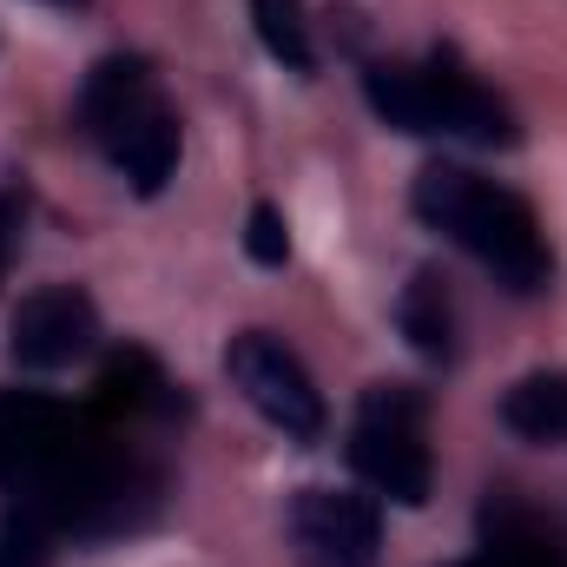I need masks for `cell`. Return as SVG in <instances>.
I'll use <instances>...</instances> for the list:
<instances>
[{"label":"cell","instance_id":"cell-1","mask_svg":"<svg viewBox=\"0 0 567 567\" xmlns=\"http://www.w3.org/2000/svg\"><path fill=\"white\" fill-rule=\"evenodd\" d=\"M410 205H416V218H423L429 231H442L449 245H462L502 290H515V297H542L548 290L555 258H548V245L535 231V212L515 192H502L495 178L435 158V165L416 172Z\"/></svg>","mask_w":567,"mask_h":567},{"label":"cell","instance_id":"cell-2","mask_svg":"<svg viewBox=\"0 0 567 567\" xmlns=\"http://www.w3.org/2000/svg\"><path fill=\"white\" fill-rule=\"evenodd\" d=\"M363 100L377 120L416 140H468V145H515L522 126L502 93H488L455 53L429 60H370L363 66Z\"/></svg>","mask_w":567,"mask_h":567},{"label":"cell","instance_id":"cell-3","mask_svg":"<svg viewBox=\"0 0 567 567\" xmlns=\"http://www.w3.org/2000/svg\"><path fill=\"white\" fill-rule=\"evenodd\" d=\"M80 126L113 158V172L152 198L178 172V113L140 53H106L80 86Z\"/></svg>","mask_w":567,"mask_h":567},{"label":"cell","instance_id":"cell-4","mask_svg":"<svg viewBox=\"0 0 567 567\" xmlns=\"http://www.w3.org/2000/svg\"><path fill=\"white\" fill-rule=\"evenodd\" d=\"M350 468L403 502V508H423L429 488H435V455H429V410L410 383H370L357 416H350Z\"/></svg>","mask_w":567,"mask_h":567},{"label":"cell","instance_id":"cell-5","mask_svg":"<svg viewBox=\"0 0 567 567\" xmlns=\"http://www.w3.org/2000/svg\"><path fill=\"white\" fill-rule=\"evenodd\" d=\"M225 377L238 383V396L265 416L271 429H284L290 442H323L330 410H323V390L310 383L303 357L271 337V330H238L225 343Z\"/></svg>","mask_w":567,"mask_h":567},{"label":"cell","instance_id":"cell-6","mask_svg":"<svg viewBox=\"0 0 567 567\" xmlns=\"http://www.w3.org/2000/svg\"><path fill=\"white\" fill-rule=\"evenodd\" d=\"M290 542L303 567H377L383 515L357 488H303L290 502Z\"/></svg>","mask_w":567,"mask_h":567},{"label":"cell","instance_id":"cell-7","mask_svg":"<svg viewBox=\"0 0 567 567\" xmlns=\"http://www.w3.org/2000/svg\"><path fill=\"white\" fill-rule=\"evenodd\" d=\"M100 343V310L80 284H40L13 310V363L20 370H66Z\"/></svg>","mask_w":567,"mask_h":567},{"label":"cell","instance_id":"cell-8","mask_svg":"<svg viewBox=\"0 0 567 567\" xmlns=\"http://www.w3.org/2000/svg\"><path fill=\"white\" fill-rule=\"evenodd\" d=\"M396 330L410 337V350H416L423 363H455V357H462V317H455V290H449V278H442L435 265L410 271L403 297H396Z\"/></svg>","mask_w":567,"mask_h":567},{"label":"cell","instance_id":"cell-9","mask_svg":"<svg viewBox=\"0 0 567 567\" xmlns=\"http://www.w3.org/2000/svg\"><path fill=\"white\" fill-rule=\"evenodd\" d=\"M502 429L535 449H567V370H528L522 383H508Z\"/></svg>","mask_w":567,"mask_h":567},{"label":"cell","instance_id":"cell-10","mask_svg":"<svg viewBox=\"0 0 567 567\" xmlns=\"http://www.w3.org/2000/svg\"><path fill=\"white\" fill-rule=\"evenodd\" d=\"M258 40L271 47V60H284L290 73H317V40H310V7L303 0H251Z\"/></svg>","mask_w":567,"mask_h":567},{"label":"cell","instance_id":"cell-11","mask_svg":"<svg viewBox=\"0 0 567 567\" xmlns=\"http://www.w3.org/2000/svg\"><path fill=\"white\" fill-rule=\"evenodd\" d=\"M0 567H53V528L27 508H7L0 522Z\"/></svg>","mask_w":567,"mask_h":567},{"label":"cell","instance_id":"cell-12","mask_svg":"<svg viewBox=\"0 0 567 567\" xmlns=\"http://www.w3.org/2000/svg\"><path fill=\"white\" fill-rule=\"evenodd\" d=\"M245 251L258 258V265H284L290 258V238H284V218L271 205H258L251 212V231H245Z\"/></svg>","mask_w":567,"mask_h":567}]
</instances>
